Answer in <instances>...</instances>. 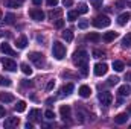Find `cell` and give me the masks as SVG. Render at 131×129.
<instances>
[{
    "instance_id": "cell-1",
    "label": "cell",
    "mask_w": 131,
    "mask_h": 129,
    "mask_svg": "<svg viewBox=\"0 0 131 129\" xmlns=\"http://www.w3.org/2000/svg\"><path fill=\"white\" fill-rule=\"evenodd\" d=\"M73 64L81 70L82 76L89 74V53L85 50H78L73 53Z\"/></svg>"
},
{
    "instance_id": "cell-2",
    "label": "cell",
    "mask_w": 131,
    "mask_h": 129,
    "mask_svg": "<svg viewBox=\"0 0 131 129\" xmlns=\"http://www.w3.org/2000/svg\"><path fill=\"white\" fill-rule=\"evenodd\" d=\"M52 53H53L55 59H58V61L64 59V56H66V47H64V44H61L60 41L53 43V47H52Z\"/></svg>"
},
{
    "instance_id": "cell-3",
    "label": "cell",
    "mask_w": 131,
    "mask_h": 129,
    "mask_svg": "<svg viewBox=\"0 0 131 129\" xmlns=\"http://www.w3.org/2000/svg\"><path fill=\"white\" fill-rule=\"evenodd\" d=\"M92 23H93V26H95V28L102 29V28H108V26L111 24V20H110L107 15H98Z\"/></svg>"
},
{
    "instance_id": "cell-4",
    "label": "cell",
    "mask_w": 131,
    "mask_h": 129,
    "mask_svg": "<svg viewBox=\"0 0 131 129\" xmlns=\"http://www.w3.org/2000/svg\"><path fill=\"white\" fill-rule=\"evenodd\" d=\"M29 59H31L37 67H44V64H46V61H44V55H43V53H38V52H32V53H29Z\"/></svg>"
},
{
    "instance_id": "cell-5",
    "label": "cell",
    "mask_w": 131,
    "mask_h": 129,
    "mask_svg": "<svg viewBox=\"0 0 131 129\" xmlns=\"http://www.w3.org/2000/svg\"><path fill=\"white\" fill-rule=\"evenodd\" d=\"M99 102L104 105V106H110L113 103V94L110 91H102L99 93Z\"/></svg>"
},
{
    "instance_id": "cell-6",
    "label": "cell",
    "mask_w": 131,
    "mask_h": 129,
    "mask_svg": "<svg viewBox=\"0 0 131 129\" xmlns=\"http://www.w3.org/2000/svg\"><path fill=\"white\" fill-rule=\"evenodd\" d=\"M0 62L5 67V70H8V71H15V70H17V64H15L12 59H9V58H2Z\"/></svg>"
},
{
    "instance_id": "cell-7",
    "label": "cell",
    "mask_w": 131,
    "mask_h": 129,
    "mask_svg": "<svg viewBox=\"0 0 131 129\" xmlns=\"http://www.w3.org/2000/svg\"><path fill=\"white\" fill-rule=\"evenodd\" d=\"M93 71H95L96 76H104V74H107V71H108V65L105 64V62H102V64L98 62V64L95 65Z\"/></svg>"
},
{
    "instance_id": "cell-8",
    "label": "cell",
    "mask_w": 131,
    "mask_h": 129,
    "mask_svg": "<svg viewBox=\"0 0 131 129\" xmlns=\"http://www.w3.org/2000/svg\"><path fill=\"white\" fill-rule=\"evenodd\" d=\"M29 15H31V18L35 20V21H41V20H44V12L41 11V9H37V8H34L29 11Z\"/></svg>"
},
{
    "instance_id": "cell-9",
    "label": "cell",
    "mask_w": 131,
    "mask_h": 129,
    "mask_svg": "<svg viewBox=\"0 0 131 129\" xmlns=\"http://www.w3.org/2000/svg\"><path fill=\"white\" fill-rule=\"evenodd\" d=\"M0 52L5 53V55H8V56H15V52L12 50V47L8 43H2L0 44Z\"/></svg>"
},
{
    "instance_id": "cell-10",
    "label": "cell",
    "mask_w": 131,
    "mask_h": 129,
    "mask_svg": "<svg viewBox=\"0 0 131 129\" xmlns=\"http://www.w3.org/2000/svg\"><path fill=\"white\" fill-rule=\"evenodd\" d=\"M130 18H131V14L124 12V14H121V15L117 17V24H119V26H125V24L130 21Z\"/></svg>"
},
{
    "instance_id": "cell-11",
    "label": "cell",
    "mask_w": 131,
    "mask_h": 129,
    "mask_svg": "<svg viewBox=\"0 0 131 129\" xmlns=\"http://www.w3.org/2000/svg\"><path fill=\"white\" fill-rule=\"evenodd\" d=\"M18 123H20L18 117H8L5 120V128H15Z\"/></svg>"
},
{
    "instance_id": "cell-12",
    "label": "cell",
    "mask_w": 131,
    "mask_h": 129,
    "mask_svg": "<svg viewBox=\"0 0 131 129\" xmlns=\"http://www.w3.org/2000/svg\"><path fill=\"white\" fill-rule=\"evenodd\" d=\"M60 114H61L63 120H67V119L70 117V114H72V109H70V106H69V105H63V106L60 108Z\"/></svg>"
},
{
    "instance_id": "cell-13",
    "label": "cell",
    "mask_w": 131,
    "mask_h": 129,
    "mask_svg": "<svg viewBox=\"0 0 131 129\" xmlns=\"http://www.w3.org/2000/svg\"><path fill=\"white\" fill-rule=\"evenodd\" d=\"M15 46H17V49H25V47L28 46V36H26V35L18 36V38H17V43H15Z\"/></svg>"
},
{
    "instance_id": "cell-14",
    "label": "cell",
    "mask_w": 131,
    "mask_h": 129,
    "mask_svg": "<svg viewBox=\"0 0 131 129\" xmlns=\"http://www.w3.org/2000/svg\"><path fill=\"white\" fill-rule=\"evenodd\" d=\"M130 93H131V87H130V85H127V84H125V85H122V87H119V90H117V94H119L121 97L128 96Z\"/></svg>"
},
{
    "instance_id": "cell-15",
    "label": "cell",
    "mask_w": 131,
    "mask_h": 129,
    "mask_svg": "<svg viewBox=\"0 0 131 129\" xmlns=\"http://www.w3.org/2000/svg\"><path fill=\"white\" fill-rule=\"evenodd\" d=\"M61 15H63V11H61V9H52V11L49 12V18H50L52 21L61 18Z\"/></svg>"
},
{
    "instance_id": "cell-16",
    "label": "cell",
    "mask_w": 131,
    "mask_h": 129,
    "mask_svg": "<svg viewBox=\"0 0 131 129\" xmlns=\"http://www.w3.org/2000/svg\"><path fill=\"white\" fill-rule=\"evenodd\" d=\"M90 94H92V88L89 87V85H82L81 88H79V96L81 97H90Z\"/></svg>"
},
{
    "instance_id": "cell-17",
    "label": "cell",
    "mask_w": 131,
    "mask_h": 129,
    "mask_svg": "<svg viewBox=\"0 0 131 129\" xmlns=\"http://www.w3.org/2000/svg\"><path fill=\"white\" fill-rule=\"evenodd\" d=\"M116 38H117V32H105L104 36H102V40H104L105 43H111V41H114Z\"/></svg>"
},
{
    "instance_id": "cell-18",
    "label": "cell",
    "mask_w": 131,
    "mask_h": 129,
    "mask_svg": "<svg viewBox=\"0 0 131 129\" xmlns=\"http://www.w3.org/2000/svg\"><path fill=\"white\" fill-rule=\"evenodd\" d=\"M127 120H128V115L127 114H117L116 117H114V123H117V125H124V123H127Z\"/></svg>"
},
{
    "instance_id": "cell-19",
    "label": "cell",
    "mask_w": 131,
    "mask_h": 129,
    "mask_svg": "<svg viewBox=\"0 0 131 129\" xmlns=\"http://www.w3.org/2000/svg\"><path fill=\"white\" fill-rule=\"evenodd\" d=\"M0 102H5V103L14 102V96L11 93H0Z\"/></svg>"
},
{
    "instance_id": "cell-20",
    "label": "cell",
    "mask_w": 131,
    "mask_h": 129,
    "mask_svg": "<svg viewBox=\"0 0 131 129\" xmlns=\"http://www.w3.org/2000/svg\"><path fill=\"white\" fill-rule=\"evenodd\" d=\"M40 117H41V111H40V109L34 108V109L29 111V119H31V120H40Z\"/></svg>"
},
{
    "instance_id": "cell-21",
    "label": "cell",
    "mask_w": 131,
    "mask_h": 129,
    "mask_svg": "<svg viewBox=\"0 0 131 129\" xmlns=\"http://www.w3.org/2000/svg\"><path fill=\"white\" fill-rule=\"evenodd\" d=\"M85 40L90 41V43H99V41H101V35H99V33L92 32V33H89V35L85 36Z\"/></svg>"
},
{
    "instance_id": "cell-22",
    "label": "cell",
    "mask_w": 131,
    "mask_h": 129,
    "mask_svg": "<svg viewBox=\"0 0 131 129\" xmlns=\"http://www.w3.org/2000/svg\"><path fill=\"white\" fill-rule=\"evenodd\" d=\"M122 47H131V32H128L122 38Z\"/></svg>"
},
{
    "instance_id": "cell-23",
    "label": "cell",
    "mask_w": 131,
    "mask_h": 129,
    "mask_svg": "<svg viewBox=\"0 0 131 129\" xmlns=\"http://www.w3.org/2000/svg\"><path fill=\"white\" fill-rule=\"evenodd\" d=\"M14 109H15L17 112H23V111L26 109V102H25V100H20V102H17V105L14 106Z\"/></svg>"
},
{
    "instance_id": "cell-24",
    "label": "cell",
    "mask_w": 131,
    "mask_h": 129,
    "mask_svg": "<svg viewBox=\"0 0 131 129\" xmlns=\"http://www.w3.org/2000/svg\"><path fill=\"white\" fill-rule=\"evenodd\" d=\"M61 36L64 38L66 41H67V43H70V41L73 40V32H72V31H69V29H66L64 32L61 33Z\"/></svg>"
},
{
    "instance_id": "cell-25",
    "label": "cell",
    "mask_w": 131,
    "mask_h": 129,
    "mask_svg": "<svg viewBox=\"0 0 131 129\" xmlns=\"http://www.w3.org/2000/svg\"><path fill=\"white\" fill-rule=\"evenodd\" d=\"M73 88H75V85H73V84H66L64 87H63V93H64L66 96H69V94H72Z\"/></svg>"
},
{
    "instance_id": "cell-26",
    "label": "cell",
    "mask_w": 131,
    "mask_h": 129,
    "mask_svg": "<svg viewBox=\"0 0 131 129\" xmlns=\"http://www.w3.org/2000/svg\"><path fill=\"white\" fill-rule=\"evenodd\" d=\"M113 68L116 70V71H124V68H125V65L122 61H114L113 62Z\"/></svg>"
},
{
    "instance_id": "cell-27",
    "label": "cell",
    "mask_w": 131,
    "mask_h": 129,
    "mask_svg": "<svg viewBox=\"0 0 131 129\" xmlns=\"http://www.w3.org/2000/svg\"><path fill=\"white\" fill-rule=\"evenodd\" d=\"M14 21H15V15L14 14H6L5 15V23L6 24H14Z\"/></svg>"
},
{
    "instance_id": "cell-28",
    "label": "cell",
    "mask_w": 131,
    "mask_h": 129,
    "mask_svg": "<svg viewBox=\"0 0 131 129\" xmlns=\"http://www.w3.org/2000/svg\"><path fill=\"white\" fill-rule=\"evenodd\" d=\"M20 68H21V71H23L25 74H29V76L32 74V68H31L28 64H25V62H23V64L20 65Z\"/></svg>"
},
{
    "instance_id": "cell-29",
    "label": "cell",
    "mask_w": 131,
    "mask_h": 129,
    "mask_svg": "<svg viewBox=\"0 0 131 129\" xmlns=\"http://www.w3.org/2000/svg\"><path fill=\"white\" fill-rule=\"evenodd\" d=\"M78 14H79L78 11H70V12L67 14V20H69V21H75V20L78 18Z\"/></svg>"
},
{
    "instance_id": "cell-30",
    "label": "cell",
    "mask_w": 131,
    "mask_h": 129,
    "mask_svg": "<svg viewBox=\"0 0 131 129\" xmlns=\"http://www.w3.org/2000/svg\"><path fill=\"white\" fill-rule=\"evenodd\" d=\"M5 5H6L8 8H18V6H20V3H18L17 0H5Z\"/></svg>"
},
{
    "instance_id": "cell-31",
    "label": "cell",
    "mask_w": 131,
    "mask_h": 129,
    "mask_svg": "<svg viewBox=\"0 0 131 129\" xmlns=\"http://www.w3.org/2000/svg\"><path fill=\"white\" fill-rule=\"evenodd\" d=\"M11 79H8V78H3V76H0V85L2 87H11Z\"/></svg>"
},
{
    "instance_id": "cell-32",
    "label": "cell",
    "mask_w": 131,
    "mask_h": 129,
    "mask_svg": "<svg viewBox=\"0 0 131 129\" xmlns=\"http://www.w3.org/2000/svg\"><path fill=\"white\" fill-rule=\"evenodd\" d=\"M78 12H79V14H87V12H89V6H87L85 3H81V5L78 6Z\"/></svg>"
},
{
    "instance_id": "cell-33",
    "label": "cell",
    "mask_w": 131,
    "mask_h": 129,
    "mask_svg": "<svg viewBox=\"0 0 131 129\" xmlns=\"http://www.w3.org/2000/svg\"><path fill=\"white\" fill-rule=\"evenodd\" d=\"M119 78L117 76H111V78H108V85H116V84H119Z\"/></svg>"
},
{
    "instance_id": "cell-34",
    "label": "cell",
    "mask_w": 131,
    "mask_h": 129,
    "mask_svg": "<svg viewBox=\"0 0 131 129\" xmlns=\"http://www.w3.org/2000/svg\"><path fill=\"white\" fill-rule=\"evenodd\" d=\"M104 55H105V53H104L102 50H99V49H95V50H93V58H102Z\"/></svg>"
},
{
    "instance_id": "cell-35",
    "label": "cell",
    "mask_w": 131,
    "mask_h": 129,
    "mask_svg": "<svg viewBox=\"0 0 131 129\" xmlns=\"http://www.w3.org/2000/svg\"><path fill=\"white\" fill-rule=\"evenodd\" d=\"M44 117H46V119H49V120H52V119L55 117V112H53V111H50V109H47V111L44 112Z\"/></svg>"
},
{
    "instance_id": "cell-36",
    "label": "cell",
    "mask_w": 131,
    "mask_h": 129,
    "mask_svg": "<svg viewBox=\"0 0 131 129\" xmlns=\"http://www.w3.org/2000/svg\"><path fill=\"white\" fill-rule=\"evenodd\" d=\"M64 26V20H61V18H58V20H55V28H58V29H61Z\"/></svg>"
},
{
    "instance_id": "cell-37",
    "label": "cell",
    "mask_w": 131,
    "mask_h": 129,
    "mask_svg": "<svg viewBox=\"0 0 131 129\" xmlns=\"http://www.w3.org/2000/svg\"><path fill=\"white\" fill-rule=\"evenodd\" d=\"M78 26H79V29H87V26H89V21H87V20H81Z\"/></svg>"
},
{
    "instance_id": "cell-38",
    "label": "cell",
    "mask_w": 131,
    "mask_h": 129,
    "mask_svg": "<svg viewBox=\"0 0 131 129\" xmlns=\"http://www.w3.org/2000/svg\"><path fill=\"white\" fill-rule=\"evenodd\" d=\"M92 5H93L96 9H99V8L102 6V0H92Z\"/></svg>"
},
{
    "instance_id": "cell-39",
    "label": "cell",
    "mask_w": 131,
    "mask_h": 129,
    "mask_svg": "<svg viewBox=\"0 0 131 129\" xmlns=\"http://www.w3.org/2000/svg\"><path fill=\"white\" fill-rule=\"evenodd\" d=\"M124 6H125V2H124V0H117V2H116V8H117V9H122Z\"/></svg>"
},
{
    "instance_id": "cell-40",
    "label": "cell",
    "mask_w": 131,
    "mask_h": 129,
    "mask_svg": "<svg viewBox=\"0 0 131 129\" xmlns=\"http://www.w3.org/2000/svg\"><path fill=\"white\" fill-rule=\"evenodd\" d=\"M53 87H55V82H53V81H49V82H47V85H46V90H47V91H50Z\"/></svg>"
},
{
    "instance_id": "cell-41",
    "label": "cell",
    "mask_w": 131,
    "mask_h": 129,
    "mask_svg": "<svg viewBox=\"0 0 131 129\" xmlns=\"http://www.w3.org/2000/svg\"><path fill=\"white\" fill-rule=\"evenodd\" d=\"M58 5V0H47V6H57Z\"/></svg>"
},
{
    "instance_id": "cell-42",
    "label": "cell",
    "mask_w": 131,
    "mask_h": 129,
    "mask_svg": "<svg viewBox=\"0 0 131 129\" xmlns=\"http://www.w3.org/2000/svg\"><path fill=\"white\" fill-rule=\"evenodd\" d=\"M72 3H73V0H63V5L67 6V8H69V6H72Z\"/></svg>"
},
{
    "instance_id": "cell-43",
    "label": "cell",
    "mask_w": 131,
    "mask_h": 129,
    "mask_svg": "<svg viewBox=\"0 0 131 129\" xmlns=\"http://www.w3.org/2000/svg\"><path fill=\"white\" fill-rule=\"evenodd\" d=\"M5 114H6V111H5V108L0 105V117H5Z\"/></svg>"
},
{
    "instance_id": "cell-44",
    "label": "cell",
    "mask_w": 131,
    "mask_h": 129,
    "mask_svg": "<svg viewBox=\"0 0 131 129\" xmlns=\"http://www.w3.org/2000/svg\"><path fill=\"white\" fill-rule=\"evenodd\" d=\"M25 128H26V129H32V128H34V125H32V123H29V122H28V123L25 125Z\"/></svg>"
},
{
    "instance_id": "cell-45",
    "label": "cell",
    "mask_w": 131,
    "mask_h": 129,
    "mask_svg": "<svg viewBox=\"0 0 131 129\" xmlns=\"http://www.w3.org/2000/svg\"><path fill=\"white\" fill-rule=\"evenodd\" d=\"M34 2V5H37V6H40V5H41V2H43V0H32Z\"/></svg>"
},
{
    "instance_id": "cell-46",
    "label": "cell",
    "mask_w": 131,
    "mask_h": 129,
    "mask_svg": "<svg viewBox=\"0 0 131 129\" xmlns=\"http://www.w3.org/2000/svg\"><path fill=\"white\" fill-rule=\"evenodd\" d=\"M23 85H25V87H28V85H29V87H31V85H32V84H31V82H28V81H25V82H23Z\"/></svg>"
},
{
    "instance_id": "cell-47",
    "label": "cell",
    "mask_w": 131,
    "mask_h": 129,
    "mask_svg": "<svg viewBox=\"0 0 131 129\" xmlns=\"http://www.w3.org/2000/svg\"><path fill=\"white\" fill-rule=\"evenodd\" d=\"M125 79H131V73H128V74L125 76Z\"/></svg>"
},
{
    "instance_id": "cell-48",
    "label": "cell",
    "mask_w": 131,
    "mask_h": 129,
    "mask_svg": "<svg viewBox=\"0 0 131 129\" xmlns=\"http://www.w3.org/2000/svg\"><path fill=\"white\" fill-rule=\"evenodd\" d=\"M17 2H18V3H20V5H21V3H23V2H25V0H17Z\"/></svg>"
},
{
    "instance_id": "cell-49",
    "label": "cell",
    "mask_w": 131,
    "mask_h": 129,
    "mask_svg": "<svg viewBox=\"0 0 131 129\" xmlns=\"http://www.w3.org/2000/svg\"><path fill=\"white\" fill-rule=\"evenodd\" d=\"M128 111H130V112H131V103H130V106H128Z\"/></svg>"
},
{
    "instance_id": "cell-50",
    "label": "cell",
    "mask_w": 131,
    "mask_h": 129,
    "mask_svg": "<svg viewBox=\"0 0 131 129\" xmlns=\"http://www.w3.org/2000/svg\"><path fill=\"white\" fill-rule=\"evenodd\" d=\"M0 20H2V9H0Z\"/></svg>"
},
{
    "instance_id": "cell-51",
    "label": "cell",
    "mask_w": 131,
    "mask_h": 129,
    "mask_svg": "<svg viewBox=\"0 0 131 129\" xmlns=\"http://www.w3.org/2000/svg\"><path fill=\"white\" fill-rule=\"evenodd\" d=\"M128 6H131V2H130V3H128Z\"/></svg>"
},
{
    "instance_id": "cell-52",
    "label": "cell",
    "mask_w": 131,
    "mask_h": 129,
    "mask_svg": "<svg viewBox=\"0 0 131 129\" xmlns=\"http://www.w3.org/2000/svg\"><path fill=\"white\" fill-rule=\"evenodd\" d=\"M130 65H131V61H130Z\"/></svg>"
}]
</instances>
